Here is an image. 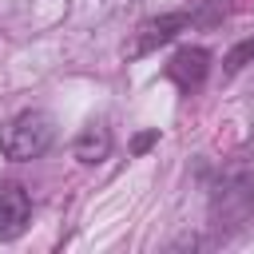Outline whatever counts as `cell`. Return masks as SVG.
I'll return each mask as SVG.
<instances>
[{"label":"cell","instance_id":"1","mask_svg":"<svg viewBox=\"0 0 254 254\" xmlns=\"http://www.w3.org/2000/svg\"><path fill=\"white\" fill-rule=\"evenodd\" d=\"M52 139H56V127H52V119L44 111H20L16 119H8L0 127V151L8 159H16V163L40 159L52 147Z\"/></svg>","mask_w":254,"mask_h":254},{"label":"cell","instance_id":"2","mask_svg":"<svg viewBox=\"0 0 254 254\" xmlns=\"http://www.w3.org/2000/svg\"><path fill=\"white\" fill-rule=\"evenodd\" d=\"M32 198L20 183H0V242H12L28 230Z\"/></svg>","mask_w":254,"mask_h":254},{"label":"cell","instance_id":"3","mask_svg":"<svg viewBox=\"0 0 254 254\" xmlns=\"http://www.w3.org/2000/svg\"><path fill=\"white\" fill-rule=\"evenodd\" d=\"M206 71H210V52H206V48H179V52L171 56V64H167V75H171L183 91L202 87Z\"/></svg>","mask_w":254,"mask_h":254},{"label":"cell","instance_id":"4","mask_svg":"<svg viewBox=\"0 0 254 254\" xmlns=\"http://www.w3.org/2000/svg\"><path fill=\"white\" fill-rule=\"evenodd\" d=\"M187 20H190V16H159V20H147V24L139 28L135 44L127 48V56L135 60V56H147L155 44H167V40H171V36H175V32H179Z\"/></svg>","mask_w":254,"mask_h":254},{"label":"cell","instance_id":"5","mask_svg":"<svg viewBox=\"0 0 254 254\" xmlns=\"http://www.w3.org/2000/svg\"><path fill=\"white\" fill-rule=\"evenodd\" d=\"M111 155V131L103 123H87L75 139V159L79 163H103Z\"/></svg>","mask_w":254,"mask_h":254},{"label":"cell","instance_id":"6","mask_svg":"<svg viewBox=\"0 0 254 254\" xmlns=\"http://www.w3.org/2000/svg\"><path fill=\"white\" fill-rule=\"evenodd\" d=\"M246 60H254V40H246V44H238L230 56H226V71H238Z\"/></svg>","mask_w":254,"mask_h":254}]
</instances>
